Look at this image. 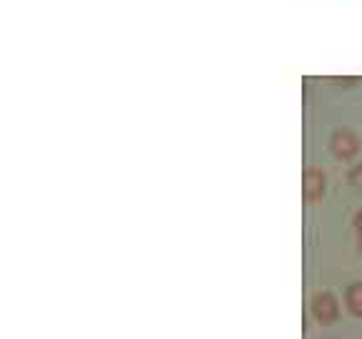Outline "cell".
Listing matches in <instances>:
<instances>
[{
    "mask_svg": "<svg viewBox=\"0 0 362 339\" xmlns=\"http://www.w3.org/2000/svg\"><path fill=\"white\" fill-rule=\"evenodd\" d=\"M325 194V174L320 169L305 171V196L307 201H317Z\"/></svg>",
    "mask_w": 362,
    "mask_h": 339,
    "instance_id": "obj_3",
    "label": "cell"
},
{
    "mask_svg": "<svg viewBox=\"0 0 362 339\" xmlns=\"http://www.w3.org/2000/svg\"><path fill=\"white\" fill-rule=\"evenodd\" d=\"M357 242H360V249H362V226L357 229Z\"/></svg>",
    "mask_w": 362,
    "mask_h": 339,
    "instance_id": "obj_6",
    "label": "cell"
},
{
    "mask_svg": "<svg viewBox=\"0 0 362 339\" xmlns=\"http://www.w3.org/2000/svg\"><path fill=\"white\" fill-rule=\"evenodd\" d=\"M347 307H350L352 314L362 316V282L352 284V287L347 289Z\"/></svg>",
    "mask_w": 362,
    "mask_h": 339,
    "instance_id": "obj_4",
    "label": "cell"
},
{
    "mask_svg": "<svg viewBox=\"0 0 362 339\" xmlns=\"http://www.w3.org/2000/svg\"><path fill=\"white\" fill-rule=\"evenodd\" d=\"M329 148H332V153L337 158H352L357 153V148H360V143H357V136L352 131L339 129L329 138Z\"/></svg>",
    "mask_w": 362,
    "mask_h": 339,
    "instance_id": "obj_1",
    "label": "cell"
},
{
    "mask_svg": "<svg viewBox=\"0 0 362 339\" xmlns=\"http://www.w3.org/2000/svg\"><path fill=\"white\" fill-rule=\"evenodd\" d=\"M312 311H315L317 322L332 324L337 319V299L332 294H317L315 302H312Z\"/></svg>",
    "mask_w": 362,
    "mask_h": 339,
    "instance_id": "obj_2",
    "label": "cell"
},
{
    "mask_svg": "<svg viewBox=\"0 0 362 339\" xmlns=\"http://www.w3.org/2000/svg\"><path fill=\"white\" fill-rule=\"evenodd\" d=\"M350 181L355 184L357 189H362V164H357L355 169L350 171Z\"/></svg>",
    "mask_w": 362,
    "mask_h": 339,
    "instance_id": "obj_5",
    "label": "cell"
}]
</instances>
